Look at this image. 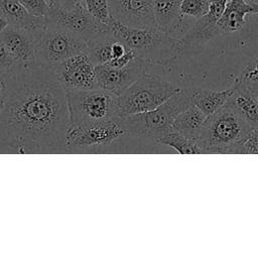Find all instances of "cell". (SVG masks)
<instances>
[{"label":"cell","instance_id":"cell-1","mask_svg":"<svg viewBox=\"0 0 258 258\" xmlns=\"http://www.w3.org/2000/svg\"><path fill=\"white\" fill-rule=\"evenodd\" d=\"M71 125L67 92L53 69L18 66L8 77L0 110V145L20 153L66 147Z\"/></svg>","mask_w":258,"mask_h":258},{"label":"cell","instance_id":"cell-2","mask_svg":"<svg viewBox=\"0 0 258 258\" xmlns=\"http://www.w3.org/2000/svg\"><path fill=\"white\" fill-rule=\"evenodd\" d=\"M109 27L116 39L130 47L136 57L149 67L166 68L184 53L180 38L173 37L156 26L131 27L112 16Z\"/></svg>","mask_w":258,"mask_h":258},{"label":"cell","instance_id":"cell-3","mask_svg":"<svg viewBox=\"0 0 258 258\" xmlns=\"http://www.w3.org/2000/svg\"><path fill=\"white\" fill-rule=\"evenodd\" d=\"M191 104L188 88L180 89L157 108L122 117L127 136L157 142L172 130L176 116Z\"/></svg>","mask_w":258,"mask_h":258},{"label":"cell","instance_id":"cell-4","mask_svg":"<svg viewBox=\"0 0 258 258\" xmlns=\"http://www.w3.org/2000/svg\"><path fill=\"white\" fill-rule=\"evenodd\" d=\"M255 127L247 123L227 103L207 117L197 140L204 153H232L234 148Z\"/></svg>","mask_w":258,"mask_h":258},{"label":"cell","instance_id":"cell-5","mask_svg":"<svg viewBox=\"0 0 258 258\" xmlns=\"http://www.w3.org/2000/svg\"><path fill=\"white\" fill-rule=\"evenodd\" d=\"M66 92L71 124L89 125L121 118L119 96L109 91L97 87Z\"/></svg>","mask_w":258,"mask_h":258},{"label":"cell","instance_id":"cell-6","mask_svg":"<svg viewBox=\"0 0 258 258\" xmlns=\"http://www.w3.org/2000/svg\"><path fill=\"white\" fill-rule=\"evenodd\" d=\"M181 88L147 70L119 96L121 117L157 108Z\"/></svg>","mask_w":258,"mask_h":258},{"label":"cell","instance_id":"cell-7","mask_svg":"<svg viewBox=\"0 0 258 258\" xmlns=\"http://www.w3.org/2000/svg\"><path fill=\"white\" fill-rule=\"evenodd\" d=\"M36 62L53 69L61 61L86 51L88 42L58 27L46 25L35 31Z\"/></svg>","mask_w":258,"mask_h":258},{"label":"cell","instance_id":"cell-8","mask_svg":"<svg viewBox=\"0 0 258 258\" xmlns=\"http://www.w3.org/2000/svg\"><path fill=\"white\" fill-rule=\"evenodd\" d=\"M123 136L127 133L122 117L104 123L71 124L66 134V148L69 151L103 148Z\"/></svg>","mask_w":258,"mask_h":258},{"label":"cell","instance_id":"cell-9","mask_svg":"<svg viewBox=\"0 0 258 258\" xmlns=\"http://www.w3.org/2000/svg\"><path fill=\"white\" fill-rule=\"evenodd\" d=\"M45 18L48 25L66 30L87 42L110 30L109 25L97 20L83 3L53 8Z\"/></svg>","mask_w":258,"mask_h":258},{"label":"cell","instance_id":"cell-10","mask_svg":"<svg viewBox=\"0 0 258 258\" xmlns=\"http://www.w3.org/2000/svg\"><path fill=\"white\" fill-rule=\"evenodd\" d=\"M53 71L66 91L97 88L96 64L87 51L61 61L53 68Z\"/></svg>","mask_w":258,"mask_h":258},{"label":"cell","instance_id":"cell-11","mask_svg":"<svg viewBox=\"0 0 258 258\" xmlns=\"http://www.w3.org/2000/svg\"><path fill=\"white\" fill-rule=\"evenodd\" d=\"M149 68L151 67L137 57L126 67L120 69L97 64V87L120 96Z\"/></svg>","mask_w":258,"mask_h":258},{"label":"cell","instance_id":"cell-12","mask_svg":"<svg viewBox=\"0 0 258 258\" xmlns=\"http://www.w3.org/2000/svg\"><path fill=\"white\" fill-rule=\"evenodd\" d=\"M0 41L8 48L21 67H30L36 62L35 31L8 25L0 33Z\"/></svg>","mask_w":258,"mask_h":258},{"label":"cell","instance_id":"cell-13","mask_svg":"<svg viewBox=\"0 0 258 258\" xmlns=\"http://www.w3.org/2000/svg\"><path fill=\"white\" fill-rule=\"evenodd\" d=\"M109 2L112 16L121 23L131 27L156 26L153 0H109Z\"/></svg>","mask_w":258,"mask_h":258},{"label":"cell","instance_id":"cell-14","mask_svg":"<svg viewBox=\"0 0 258 258\" xmlns=\"http://www.w3.org/2000/svg\"><path fill=\"white\" fill-rule=\"evenodd\" d=\"M181 0H153V14L156 26L169 35L180 38L192 24L186 21L180 10Z\"/></svg>","mask_w":258,"mask_h":258},{"label":"cell","instance_id":"cell-15","mask_svg":"<svg viewBox=\"0 0 258 258\" xmlns=\"http://www.w3.org/2000/svg\"><path fill=\"white\" fill-rule=\"evenodd\" d=\"M0 16L10 25L36 31L46 25L45 17L31 15L18 0H0Z\"/></svg>","mask_w":258,"mask_h":258},{"label":"cell","instance_id":"cell-16","mask_svg":"<svg viewBox=\"0 0 258 258\" xmlns=\"http://www.w3.org/2000/svg\"><path fill=\"white\" fill-rule=\"evenodd\" d=\"M191 103L199 107L207 116H210L220 110L234 93L235 88L232 85L225 90H212L205 88H188Z\"/></svg>","mask_w":258,"mask_h":258},{"label":"cell","instance_id":"cell-17","mask_svg":"<svg viewBox=\"0 0 258 258\" xmlns=\"http://www.w3.org/2000/svg\"><path fill=\"white\" fill-rule=\"evenodd\" d=\"M253 8L246 0H228L225 10L218 20V28L221 34L239 31L245 25V17L252 13Z\"/></svg>","mask_w":258,"mask_h":258},{"label":"cell","instance_id":"cell-18","mask_svg":"<svg viewBox=\"0 0 258 258\" xmlns=\"http://www.w3.org/2000/svg\"><path fill=\"white\" fill-rule=\"evenodd\" d=\"M207 117L199 107L191 103L176 116L172 124V130L197 141L202 134Z\"/></svg>","mask_w":258,"mask_h":258},{"label":"cell","instance_id":"cell-19","mask_svg":"<svg viewBox=\"0 0 258 258\" xmlns=\"http://www.w3.org/2000/svg\"><path fill=\"white\" fill-rule=\"evenodd\" d=\"M234 88L235 91L227 101V104L252 127H258V102L244 89Z\"/></svg>","mask_w":258,"mask_h":258},{"label":"cell","instance_id":"cell-20","mask_svg":"<svg viewBox=\"0 0 258 258\" xmlns=\"http://www.w3.org/2000/svg\"><path fill=\"white\" fill-rule=\"evenodd\" d=\"M116 40L111 30L105 32L97 38L88 41L87 53L97 64H105L112 58V44Z\"/></svg>","mask_w":258,"mask_h":258},{"label":"cell","instance_id":"cell-21","mask_svg":"<svg viewBox=\"0 0 258 258\" xmlns=\"http://www.w3.org/2000/svg\"><path fill=\"white\" fill-rule=\"evenodd\" d=\"M156 143L166 145L174 149L179 154H201L204 153L196 140H191L180 133L171 130L161 137Z\"/></svg>","mask_w":258,"mask_h":258},{"label":"cell","instance_id":"cell-22","mask_svg":"<svg viewBox=\"0 0 258 258\" xmlns=\"http://www.w3.org/2000/svg\"><path fill=\"white\" fill-rule=\"evenodd\" d=\"M85 7L87 10L100 22L109 25L112 14L109 0H85Z\"/></svg>","mask_w":258,"mask_h":258},{"label":"cell","instance_id":"cell-23","mask_svg":"<svg viewBox=\"0 0 258 258\" xmlns=\"http://www.w3.org/2000/svg\"><path fill=\"white\" fill-rule=\"evenodd\" d=\"M258 83V55L254 56L236 78L233 85L236 88H247Z\"/></svg>","mask_w":258,"mask_h":258},{"label":"cell","instance_id":"cell-24","mask_svg":"<svg viewBox=\"0 0 258 258\" xmlns=\"http://www.w3.org/2000/svg\"><path fill=\"white\" fill-rule=\"evenodd\" d=\"M210 8V0H181L180 10L184 16L199 19L206 15Z\"/></svg>","mask_w":258,"mask_h":258},{"label":"cell","instance_id":"cell-25","mask_svg":"<svg viewBox=\"0 0 258 258\" xmlns=\"http://www.w3.org/2000/svg\"><path fill=\"white\" fill-rule=\"evenodd\" d=\"M236 154H258V127L253 128L249 134L234 148Z\"/></svg>","mask_w":258,"mask_h":258},{"label":"cell","instance_id":"cell-26","mask_svg":"<svg viewBox=\"0 0 258 258\" xmlns=\"http://www.w3.org/2000/svg\"><path fill=\"white\" fill-rule=\"evenodd\" d=\"M33 16L46 17L51 10L49 0H18Z\"/></svg>","mask_w":258,"mask_h":258},{"label":"cell","instance_id":"cell-27","mask_svg":"<svg viewBox=\"0 0 258 258\" xmlns=\"http://www.w3.org/2000/svg\"><path fill=\"white\" fill-rule=\"evenodd\" d=\"M18 66L14 56L3 42L0 41V75L8 77Z\"/></svg>","mask_w":258,"mask_h":258},{"label":"cell","instance_id":"cell-28","mask_svg":"<svg viewBox=\"0 0 258 258\" xmlns=\"http://www.w3.org/2000/svg\"><path fill=\"white\" fill-rule=\"evenodd\" d=\"M235 87V86H234ZM241 89H244L245 91L248 92V94L253 97L257 102H258V83L257 84H254V85H251L247 88H241Z\"/></svg>","mask_w":258,"mask_h":258},{"label":"cell","instance_id":"cell-29","mask_svg":"<svg viewBox=\"0 0 258 258\" xmlns=\"http://www.w3.org/2000/svg\"><path fill=\"white\" fill-rule=\"evenodd\" d=\"M6 84H7V77L0 75V102H2L3 94H4V91H5V88H6Z\"/></svg>","mask_w":258,"mask_h":258},{"label":"cell","instance_id":"cell-30","mask_svg":"<svg viewBox=\"0 0 258 258\" xmlns=\"http://www.w3.org/2000/svg\"><path fill=\"white\" fill-rule=\"evenodd\" d=\"M84 1H85V0H63L60 6H63V7H71V6H74V5L83 3Z\"/></svg>","mask_w":258,"mask_h":258},{"label":"cell","instance_id":"cell-31","mask_svg":"<svg viewBox=\"0 0 258 258\" xmlns=\"http://www.w3.org/2000/svg\"><path fill=\"white\" fill-rule=\"evenodd\" d=\"M8 25H9L8 21H7L5 18H3V17L0 16V33H1Z\"/></svg>","mask_w":258,"mask_h":258},{"label":"cell","instance_id":"cell-32","mask_svg":"<svg viewBox=\"0 0 258 258\" xmlns=\"http://www.w3.org/2000/svg\"><path fill=\"white\" fill-rule=\"evenodd\" d=\"M62 1H63V0H50V2H51V6H52V8H51V9L59 7V6L61 5Z\"/></svg>","mask_w":258,"mask_h":258},{"label":"cell","instance_id":"cell-33","mask_svg":"<svg viewBox=\"0 0 258 258\" xmlns=\"http://www.w3.org/2000/svg\"><path fill=\"white\" fill-rule=\"evenodd\" d=\"M251 5H252V8H253L252 14H258V3L253 2V3H251Z\"/></svg>","mask_w":258,"mask_h":258},{"label":"cell","instance_id":"cell-34","mask_svg":"<svg viewBox=\"0 0 258 258\" xmlns=\"http://www.w3.org/2000/svg\"><path fill=\"white\" fill-rule=\"evenodd\" d=\"M246 1H247L248 3H250V4H251V3H253V2H255V0H246Z\"/></svg>","mask_w":258,"mask_h":258},{"label":"cell","instance_id":"cell-35","mask_svg":"<svg viewBox=\"0 0 258 258\" xmlns=\"http://www.w3.org/2000/svg\"><path fill=\"white\" fill-rule=\"evenodd\" d=\"M1 106H2V102H0V110H1Z\"/></svg>","mask_w":258,"mask_h":258},{"label":"cell","instance_id":"cell-36","mask_svg":"<svg viewBox=\"0 0 258 258\" xmlns=\"http://www.w3.org/2000/svg\"><path fill=\"white\" fill-rule=\"evenodd\" d=\"M50 1V0H49ZM50 4H51V2H50ZM51 8H52V6H51Z\"/></svg>","mask_w":258,"mask_h":258},{"label":"cell","instance_id":"cell-37","mask_svg":"<svg viewBox=\"0 0 258 258\" xmlns=\"http://www.w3.org/2000/svg\"><path fill=\"white\" fill-rule=\"evenodd\" d=\"M210 1H211V0H210Z\"/></svg>","mask_w":258,"mask_h":258}]
</instances>
